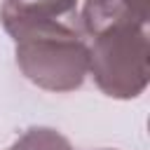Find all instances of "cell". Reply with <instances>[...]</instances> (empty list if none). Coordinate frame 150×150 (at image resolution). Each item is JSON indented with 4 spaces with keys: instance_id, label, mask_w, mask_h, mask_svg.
Masks as SVG:
<instances>
[{
    "instance_id": "obj_3",
    "label": "cell",
    "mask_w": 150,
    "mask_h": 150,
    "mask_svg": "<svg viewBox=\"0 0 150 150\" xmlns=\"http://www.w3.org/2000/svg\"><path fill=\"white\" fill-rule=\"evenodd\" d=\"M0 21L5 30L16 40L19 35L42 26L80 21L77 0H2Z\"/></svg>"
},
{
    "instance_id": "obj_2",
    "label": "cell",
    "mask_w": 150,
    "mask_h": 150,
    "mask_svg": "<svg viewBox=\"0 0 150 150\" xmlns=\"http://www.w3.org/2000/svg\"><path fill=\"white\" fill-rule=\"evenodd\" d=\"M89 75L96 87L120 101L136 98L150 80L148 26H112L91 38Z\"/></svg>"
},
{
    "instance_id": "obj_1",
    "label": "cell",
    "mask_w": 150,
    "mask_h": 150,
    "mask_svg": "<svg viewBox=\"0 0 150 150\" xmlns=\"http://www.w3.org/2000/svg\"><path fill=\"white\" fill-rule=\"evenodd\" d=\"M14 42L19 70L40 89L75 91L89 75V42L80 21L42 26Z\"/></svg>"
},
{
    "instance_id": "obj_5",
    "label": "cell",
    "mask_w": 150,
    "mask_h": 150,
    "mask_svg": "<svg viewBox=\"0 0 150 150\" xmlns=\"http://www.w3.org/2000/svg\"><path fill=\"white\" fill-rule=\"evenodd\" d=\"M7 150H73V145L56 129H49V127H30Z\"/></svg>"
},
{
    "instance_id": "obj_4",
    "label": "cell",
    "mask_w": 150,
    "mask_h": 150,
    "mask_svg": "<svg viewBox=\"0 0 150 150\" xmlns=\"http://www.w3.org/2000/svg\"><path fill=\"white\" fill-rule=\"evenodd\" d=\"M150 0H84L80 12V28L94 38L112 26H148Z\"/></svg>"
}]
</instances>
